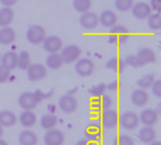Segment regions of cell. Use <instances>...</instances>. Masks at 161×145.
<instances>
[{
  "label": "cell",
  "mask_w": 161,
  "mask_h": 145,
  "mask_svg": "<svg viewBox=\"0 0 161 145\" xmlns=\"http://www.w3.org/2000/svg\"><path fill=\"white\" fill-rule=\"evenodd\" d=\"M82 50L76 44H68L60 49V57L64 64L75 62L81 56Z\"/></svg>",
  "instance_id": "5"
},
{
  "label": "cell",
  "mask_w": 161,
  "mask_h": 145,
  "mask_svg": "<svg viewBox=\"0 0 161 145\" xmlns=\"http://www.w3.org/2000/svg\"><path fill=\"white\" fill-rule=\"evenodd\" d=\"M106 91H107L106 84H105V83H98V84H96V85L92 86V87L88 90V92H89L92 97H99V96L105 94Z\"/></svg>",
  "instance_id": "35"
},
{
  "label": "cell",
  "mask_w": 161,
  "mask_h": 145,
  "mask_svg": "<svg viewBox=\"0 0 161 145\" xmlns=\"http://www.w3.org/2000/svg\"><path fill=\"white\" fill-rule=\"evenodd\" d=\"M58 105L59 109L66 114L74 113L78 107V102L75 96L72 94H64L59 97L58 101Z\"/></svg>",
  "instance_id": "8"
},
{
  "label": "cell",
  "mask_w": 161,
  "mask_h": 145,
  "mask_svg": "<svg viewBox=\"0 0 161 145\" xmlns=\"http://www.w3.org/2000/svg\"><path fill=\"white\" fill-rule=\"evenodd\" d=\"M109 37L108 42L110 43H125L129 38V30L125 25L115 24L109 27Z\"/></svg>",
  "instance_id": "2"
},
{
  "label": "cell",
  "mask_w": 161,
  "mask_h": 145,
  "mask_svg": "<svg viewBox=\"0 0 161 145\" xmlns=\"http://www.w3.org/2000/svg\"><path fill=\"white\" fill-rule=\"evenodd\" d=\"M15 39H16V32L12 27L8 25L0 28V44L9 45L12 42H14Z\"/></svg>",
  "instance_id": "25"
},
{
  "label": "cell",
  "mask_w": 161,
  "mask_h": 145,
  "mask_svg": "<svg viewBox=\"0 0 161 145\" xmlns=\"http://www.w3.org/2000/svg\"><path fill=\"white\" fill-rule=\"evenodd\" d=\"M19 107L23 110H33L39 104L33 92H24L17 99Z\"/></svg>",
  "instance_id": "9"
},
{
  "label": "cell",
  "mask_w": 161,
  "mask_h": 145,
  "mask_svg": "<svg viewBox=\"0 0 161 145\" xmlns=\"http://www.w3.org/2000/svg\"><path fill=\"white\" fill-rule=\"evenodd\" d=\"M0 59H1V54H0Z\"/></svg>",
  "instance_id": "47"
},
{
  "label": "cell",
  "mask_w": 161,
  "mask_h": 145,
  "mask_svg": "<svg viewBox=\"0 0 161 145\" xmlns=\"http://www.w3.org/2000/svg\"><path fill=\"white\" fill-rule=\"evenodd\" d=\"M113 145H135V142L130 136L126 134H121L114 138Z\"/></svg>",
  "instance_id": "36"
},
{
  "label": "cell",
  "mask_w": 161,
  "mask_h": 145,
  "mask_svg": "<svg viewBox=\"0 0 161 145\" xmlns=\"http://www.w3.org/2000/svg\"><path fill=\"white\" fill-rule=\"evenodd\" d=\"M58 124V118L54 114H43L40 119V125L44 130H50L56 127Z\"/></svg>",
  "instance_id": "29"
},
{
  "label": "cell",
  "mask_w": 161,
  "mask_h": 145,
  "mask_svg": "<svg viewBox=\"0 0 161 145\" xmlns=\"http://www.w3.org/2000/svg\"><path fill=\"white\" fill-rule=\"evenodd\" d=\"M17 57L18 54L14 51H8L1 55V59H0V64L8 68L9 71L14 70L17 68Z\"/></svg>",
  "instance_id": "23"
},
{
  "label": "cell",
  "mask_w": 161,
  "mask_h": 145,
  "mask_svg": "<svg viewBox=\"0 0 161 145\" xmlns=\"http://www.w3.org/2000/svg\"><path fill=\"white\" fill-rule=\"evenodd\" d=\"M43 142L45 145H63L65 136L62 131L56 128L46 130L43 136Z\"/></svg>",
  "instance_id": "14"
},
{
  "label": "cell",
  "mask_w": 161,
  "mask_h": 145,
  "mask_svg": "<svg viewBox=\"0 0 161 145\" xmlns=\"http://www.w3.org/2000/svg\"><path fill=\"white\" fill-rule=\"evenodd\" d=\"M130 10L132 15L138 20H145L153 12L149 4L143 1L134 3Z\"/></svg>",
  "instance_id": "15"
},
{
  "label": "cell",
  "mask_w": 161,
  "mask_h": 145,
  "mask_svg": "<svg viewBox=\"0 0 161 145\" xmlns=\"http://www.w3.org/2000/svg\"><path fill=\"white\" fill-rule=\"evenodd\" d=\"M134 0H114V6L121 12H127L131 9Z\"/></svg>",
  "instance_id": "34"
},
{
  "label": "cell",
  "mask_w": 161,
  "mask_h": 145,
  "mask_svg": "<svg viewBox=\"0 0 161 145\" xmlns=\"http://www.w3.org/2000/svg\"><path fill=\"white\" fill-rule=\"evenodd\" d=\"M103 134V129L102 125H99L98 123H91L87 125L84 131L85 139L88 140L89 142H98Z\"/></svg>",
  "instance_id": "17"
},
{
  "label": "cell",
  "mask_w": 161,
  "mask_h": 145,
  "mask_svg": "<svg viewBox=\"0 0 161 145\" xmlns=\"http://www.w3.org/2000/svg\"><path fill=\"white\" fill-rule=\"evenodd\" d=\"M18 121L24 128H31L37 123V115L33 110H23L18 117Z\"/></svg>",
  "instance_id": "20"
},
{
  "label": "cell",
  "mask_w": 161,
  "mask_h": 145,
  "mask_svg": "<svg viewBox=\"0 0 161 145\" xmlns=\"http://www.w3.org/2000/svg\"><path fill=\"white\" fill-rule=\"evenodd\" d=\"M30 64H31L30 54L25 50L21 51L17 57V68L23 71H25L29 67Z\"/></svg>",
  "instance_id": "31"
},
{
  "label": "cell",
  "mask_w": 161,
  "mask_h": 145,
  "mask_svg": "<svg viewBox=\"0 0 161 145\" xmlns=\"http://www.w3.org/2000/svg\"><path fill=\"white\" fill-rule=\"evenodd\" d=\"M94 70L95 64L89 58H79L75 63V71L81 77H88L92 75Z\"/></svg>",
  "instance_id": "4"
},
{
  "label": "cell",
  "mask_w": 161,
  "mask_h": 145,
  "mask_svg": "<svg viewBox=\"0 0 161 145\" xmlns=\"http://www.w3.org/2000/svg\"><path fill=\"white\" fill-rule=\"evenodd\" d=\"M10 75V71L6 68L5 66H3L2 64H0V84L6 83Z\"/></svg>",
  "instance_id": "38"
},
{
  "label": "cell",
  "mask_w": 161,
  "mask_h": 145,
  "mask_svg": "<svg viewBox=\"0 0 161 145\" xmlns=\"http://www.w3.org/2000/svg\"><path fill=\"white\" fill-rule=\"evenodd\" d=\"M147 24L151 30L157 31L159 30L161 27V15L158 12H152L147 17Z\"/></svg>",
  "instance_id": "32"
},
{
  "label": "cell",
  "mask_w": 161,
  "mask_h": 145,
  "mask_svg": "<svg viewBox=\"0 0 161 145\" xmlns=\"http://www.w3.org/2000/svg\"><path fill=\"white\" fill-rule=\"evenodd\" d=\"M0 145H8V143L5 140H3L2 138H0Z\"/></svg>",
  "instance_id": "45"
},
{
  "label": "cell",
  "mask_w": 161,
  "mask_h": 145,
  "mask_svg": "<svg viewBox=\"0 0 161 145\" xmlns=\"http://www.w3.org/2000/svg\"><path fill=\"white\" fill-rule=\"evenodd\" d=\"M138 138L142 143L149 144L152 142L156 141V139H157V131L154 128V126L143 125V127L141 128L140 131L138 132Z\"/></svg>",
  "instance_id": "21"
},
{
  "label": "cell",
  "mask_w": 161,
  "mask_h": 145,
  "mask_svg": "<svg viewBox=\"0 0 161 145\" xmlns=\"http://www.w3.org/2000/svg\"><path fill=\"white\" fill-rule=\"evenodd\" d=\"M141 67H143L146 64L155 63L157 61V54L150 47H142L135 54Z\"/></svg>",
  "instance_id": "12"
},
{
  "label": "cell",
  "mask_w": 161,
  "mask_h": 145,
  "mask_svg": "<svg viewBox=\"0 0 161 145\" xmlns=\"http://www.w3.org/2000/svg\"><path fill=\"white\" fill-rule=\"evenodd\" d=\"M18 122L16 114L8 109H3L0 111V125L4 127H12Z\"/></svg>",
  "instance_id": "22"
},
{
  "label": "cell",
  "mask_w": 161,
  "mask_h": 145,
  "mask_svg": "<svg viewBox=\"0 0 161 145\" xmlns=\"http://www.w3.org/2000/svg\"><path fill=\"white\" fill-rule=\"evenodd\" d=\"M106 88L109 92H117L120 88V82H119V80L115 79V80L109 82L108 84H106Z\"/></svg>",
  "instance_id": "41"
},
{
  "label": "cell",
  "mask_w": 161,
  "mask_h": 145,
  "mask_svg": "<svg viewBox=\"0 0 161 145\" xmlns=\"http://www.w3.org/2000/svg\"><path fill=\"white\" fill-rule=\"evenodd\" d=\"M46 37V31L41 25H31L25 31V38L27 42L33 45L41 44Z\"/></svg>",
  "instance_id": "1"
},
{
  "label": "cell",
  "mask_w": 161,
  "mask_h": 145,
  "mask_svg": "<svg viewBox=\"0 0 161 145\" xmlns=\"http://www.w3.org/2000/svg\"><path fill=\"white\" fill-rule=\"evenodd\" d=\"M17 2L18 0H0V3L3 7H10V8L14 6Z\"/></svg>",
  "instance_id": "42"
},
{
  "label": "cell",
  "mask_w": 161,
  "mask_h": 145,
  "mask_svg": "<svg viewBox=\"0 0 161 145\" xmlns=\"http://www.w3.org/2000/svg\"><path fill=\"white\" fill-rule=\"evenodd\" d=\"M26 77L31 82H37L42 80L47 75V69L41 63H31L25 70Z\"/></svg>",
  "instance_id": "7"
},
{
  "label": "cell",
  "mask_w": 161,
  "mask_h": 145,
  "mask_svg": "<svg viewBox=\"0 0 161 145\" xmlns=\"http://www.w3.org/2000/svg\"><path fill=\"white\" fill-rule=\"evenodd\" d=\"M140 124L147 126H155L159 119V113L155 109H144L139 115Z\"/></svg>",
  "instance_id": "11"
},
{
  "label": "cell",
  "mask_w": 161,
  "mask_h": 145,
  "mask_svg": "<svg viewBox=\"0 0 161 145\" xmlns=\"http://www.w3.org/2000/svg\"><path fill=\"white\" fill-rule=\"evenodd\" d=\"M42 43L43 50L45 52H47L48 54L58 53L60 51V49L63 47L62 40L58 36H56V35L46 36Z\"/></svg>",
  "instance_id": "10"
},
{
  "label": "cell",
  "mask_w": 161,
  "mask_h": 145,
  "mask_svg": "<svg viewBox=\"0 0 161 145\" xmlns=\"http://www.w3.org/2000/svg\"><path fill=\"white\" fill-rule=\"evenodd\" d=\"M100 123L102 127L106 129L115 128L119 124V113L117 110L110 109L102 110L100 115Z\"/></svg>",
  "instance_id": "6"
},
{
  "label": "cell",
  "mask_w": 161,
  "mask_h": 145,
  "mask_svg": "<svg viewBox=\"0 0 161 145\" xmlns=\"http://www.w3.org/2000/svg\"><path fill=\"white\" fill-rule=\"evenodd\" d=\"M63 64L64 63L59 53L48 54V56L45 59V67L50 70H58L62 67Z\"/></svg>",
  "instance_id": "27"
},
{
  "label": "cell",
  "mask_w": 161,
  "mask_h": 145,
  "mask_svg": "<svg viewBox=\"0 0 161 145\" xmlns=\"http://www.w3.org/2000/svg\"><path fill=\"white\" fill-rule=\"evenodd\" d=\"M98 21H99V24L103 27L109 28L115 24H117L118 16L114 10L107 8L101 11V13L98 15Z\"/></svg>",
  "instance_id": "18"
},
{
  "label": "cell",
  "mask_w": 161,
  "mask_h": 145,
  "mask_svg": "<svg viewBox=\"0 0 161 145\" xmlns=\"http://www.w3.org/2000/svg\"><path fill=\"white\" fill-rule=\"evenodd\" d=\"M112 104H113L112 98L107 94H103L99 97H93V99L92 101V108L97 110H100V109L104 110V109H110Z\"/></svg>",
  "instance_id": "24"
},
{
  "label": "cell",
  "mask_w": 161,
  "mask_h": 145,
  "mask_svg": "<svg viewBox=\"0 0 161 145\" xmlns=\"http://www.w3.org/2000/svg\"><path fill=\"white\" fill-rule=\"evenodd\" d=\"M125 67H126V64L125 62V59H120L118 57L110 58L106 62V68L107 69L113 71L114 73H118V74L124 72Z\"/></svg>",
  "instance_id": "26"
},
{
  "label": "cell",
  "mask_w": 161,
  "mask_h": 145,
  "mask_svg": "<svg viewBox=\"0 0 161 145\" xmlns=\"http://www.w3.org/2000/svg\"><path fill=\"white\" fill-rule=\"evenodd\" d=\"M14 18V11L10 7H2L0 8V27L9 25Z\"/></svg>",
  "instance_id": "28"
},
{
  "label": "cell",
  "mask_w": 161,
  "mask_h": 145,
  "mask_svg": "<svg viewBox=\"0 0 161 145\" xmlns=\"http://www.w3.org/2000/svg\"><path fill=\"white\" fill-rule=\"evenodd\" d=\"M75 145H93L92 144V142H89L88 140H86V139H82V140H79Z\"/></svg>",
  "instance_id": "43"
},
{
  "label": "cell",
  "mask_w": 161,
  "mask_h": 145,
  "mask_svg": "<svg viewBox=\"0 0 161 145\" xmlns=\"http://www.w3.org/2000/svg\"><path fill=\"white\" fill-rule=\"evenodd\" d=\"M92 6V0H73V7L75 11L79 13L87 12Z\"/></svg>",
  "instance_id": "33"
},
{
  "label": "cell",
  "mask_w": 161,
  "mask_h": 145,
  "mask_svg": "<svg viewBox=\"0 0 161 145\" xmlns=\"http://www.w3.org/2000/svg\"><path fill=\"white\" fill-rule=\"evenodd\" d=\"M149 145H161V142L159 141H154L151 143H149Z\"/></svg>",
  "instance_id": "44"
},
{
  "label": "cell",
  "mask_w": 161,
  "mask_h": 145,
  "mask_svg": "<svg viewBox=\"0 0 161 145\" xmlns=\"http://www.w3.org/2000/svg\"><path fill=\"white\" fill-rule=\"evenodd\" d=\"M18 142L20 145H37L39 142V138L35 132L29 128H25L18 136Z\"/></svg>",
  "instance_id": "19"
},
{
  "label": "cell",
  "mask_w": 161,
  "mask_h": 145,
  "mask_svg": "<svg viewBox=\"0 0 161 145\" xmlns=\"http://www.w3.org/2000/svg\"><path fill=\"white\" fill-rule=\"evenodd\" d=\"M156 79H157V78H156L155 74H153V73H148V74H146V75L141 76V77L137 80L136 84H137V86H138L140 89H142V90H146V91H147L148 89H150V87L152 86V84L154 83V81H155Z\"/></svg>",
  "instance_id": "30"
},
{
  "label": "cell",
  "mask_w": 161,
  "mask_h": 145,
  "mask_svg": "<svg viewBox=\"0 0 161 145\" xmlns=\"http://www.w3.org/2000/svg\"><path fill=\"white\" fill-rule=\"evenodd\" d=\"M140 119L139 115L134 111H125L119 115V124L123 129L126 131H133L139 127Z\"/></svg>",
  "instance_id": "3"
},
{
  "label": "cell",
  "mask_w": 161,
  "mask_h": 145,
  "mask_svg": "<svg viewBox=\"0 0 161 145\" xmlns=\"http://www.w3.org/2000/svg\"><path fill=\"white\" fill-rule=\"evenodd\" d=\"M79 25L81 27H83L86 30H92L97 27L99 25L98 21V15L93 11H87L84 13H81L79 17Z\"/></svg>",
  "instance_id": "13"
},
{
  "label": "cell",
  "mask_w": 161,
  "mask_h": 145,
  "mask_svg": "<svg viewBox=\"0 0 161 145\" xmlns=\"http://www.w3.org/2000/svg\"><path fill=\"white\" fill-rule=\"evenodd\" d=\"M149 6L154 12L160 13L161 9V0H150Z\"/></svg>",
  "instance_id": "40"
},
{
  "label": "cell",
  "mask_w": 161,
  "mask_h": 145,
  "mask_svg": "<svg viewBox=\"0 0 161 145\" xmlns=\"http://www.w3.org/2000/svg\"><path fill=\"white\" fill-rule=\"evenodd\" d=\"M33 92H34V94L36 96V99L38 100L39 103L42 102V100L46 99V98H49L52 95L51 92H43L42 91H40V90H37V91H35Z\"/></svg>",
  "instance_id": "39"
},
{
  "label": "cell",
  "mask_w": 161,
  "mask_h": 145,
  "mask_svg": "<svg viewBox=\"0 0 161 145\" xmlns=\"http://www.w3.org/2000/svg\"><path fill=\"white\" fill-rule=\"evenodd\" d=\"M151 92L153 93V95L157 98H160L161 97V80L160 79H156L154 81V83L152 84V86L150 87Z\"/></svg>",
  "instance_id": "37"
},
{
  "label": "cell",
  "mask_w": 161,
  "mask_h": 145,
  "mask_svg": "<svg viewBox=\"0 0 161 145\" xmlns=\"http://www.w3.org/2000/svg\"><path fill=\"white\" fill-rule=\"evenodd\" d=\"M3 134H4V129H3V127L0 125V138L3 137Z\"/></svg>",
  "instance_id": "46"
},
{
  "label": "cell",
  "mask_w": 161,
  "mask_h": 145,
  "mask_svg": "<svg viewBox=\"0 0 161 145\" xmlns=\"http://www.w3.org/2000/svg\"><path fill=\"white\" fill-rule=\"evenodd\" d=\"M149 100H150V96H149V93L147 92V91L140 89V88L134 90L130 95L131 103L137 108L145 107L148 104Z\"/></svg>",
  "instance_id": "16"
}]
</instances>
